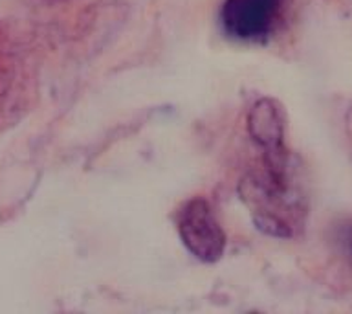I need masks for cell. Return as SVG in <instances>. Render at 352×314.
<instances>
[{
    "mask_svg": "<svg viewBox=\"0 0 352 314\" xmlns=\"http://www.w3.org/2000/svg\"><path fill=\"white\" fill-rule=\"evenodd\" d=\"M332 244H334L338 255L352 269V217L340 220L334 226Z\"/></svg>",
    "mask_w": 352,
    "mask_h": 314,
    "instance_id": "5",
    "label": "cell"
},
{
    "mask_svg": "<svg viewBox=\"0 0 352 314\" xmlns=\"http://www.w3.org/2000/svg\"><path fill=\"white\" fill-rule=\"evenodd\" d=\"M248 132L257 147H275L286 143V120L283 107L275 99H258L248 114Z\"/></svg>",
    "mask_w": 352,
    "mask_h": 314,
    "instance_id": "4",
    "label": "cell"
},
{
    "mask_svg": "<svg viewBox=\"0 0 352 314\" xmlns=\"http://www.w3.org/2000/svg\"><path fill=\"white\" fill-rule=\"evenodd\" d=\"M286 0H224L220 24L239 41L263 43L277 30Z\"/></svg>",
    "mask_w": 352,
    "mask_h": 314,
    "instance_id": "3",
    "label": "cell"
},
{
    "mask_svg": "<svg viewBox=\"0 0 352 314\" xmlns=\"http://www.w3.org/2000/svg\"><path fill=\"white\" fill-rule=\"evenodd\" d=\"M258 164L244 175L239 195L258 230L292 239L305 226L307 197L294 171L292 153L285 145L264 147Z\"/></svg>",
    "mask_w": 352,
    "mask_h": 314,
    "instance_id": "1",
    "label": "cell"
},
{
    "mask_svg": "<svg viewBox=\"0 0 352 314\" xmlns=\"http://www.w3.org/2000/svg\"><path fill=\"white\" fill-rule=\"evenodd\" d=\"M176 230L184 247L204 263H214L224 255L226 233L206 198L195 197L182 204Z\"/></svg>",
    "mask_w": 352,
    "mask_h": 314,
    "instance_id": "2",
    "label": "cell"
}]
</instances>
